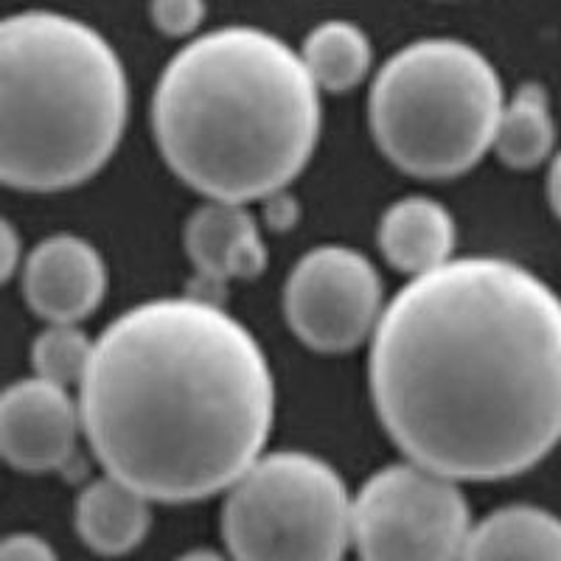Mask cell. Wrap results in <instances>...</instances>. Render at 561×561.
<instances>
[{
  "instance_id": "cell-1",
  "label": "cell",
  "mask_w": 561,
  "mask_h": 561,
  "mask_svg": "<svg viewBox=\"0 0 561 561\" xmlns=\"http://www.w3.org/2000/svg\"><path fill=\"white\" fill-rule=\"evenodd\" d=\"M368 382L413 463L458 483L528 472L561 440V298L508 259H453L385 304Z\"/></svg>"
},
{
  "instance_id": "cell-2",
  "label": "cell",
  "mask_w": 561,
  "mask_h": 561,
  "mask_svg": "<svg viewBox=\"0 0 561 561\" xmlns=\"http://www.w3.org/2000/svg\"><path fill=\"white\" fill-rule=\"evenodd\" d=\"M79 410L104 474L152 503H194L262 458L275 382L233 314L203 295L154 298L99 334Z\"/></svg>"
},
{
  "instance_id": "cell-3",
  "label": "cell",
  "mask_w": 561,
  "mask_h": 561,
  "mask_svg": "<svg viewBox=\"0 0 561 561\" xmlns=\"http://www.w3.org/2000/svg\"><path fill=\"white\" fill-rule=\"evenodd\" d=\"M154 144L194 192L248 205L304 172L320 135V88L300 51L255 26L183 45L152 99Z\"/></svg>"
},
{
  "instance_id": "cell-4",
  "label": "cell",
  "mask_w": 561,
  "mask_h": 561,
  "mask_svg": "<svg viewBox=\"0 0 561 561\" xmlns=\"http://www.w3.org/2000/svg\"><path fill=\"white\" fill-rule=\"evenodd\" d=\"M129 88L113 45L48 9L0 26V178L26 194L77 188L113 158Z\"/></svg>"
},
{
  "instance_id": "cell-5",
  "label": "cell",
  "mask_w": 561,
  "mask_h": 561,
  "mask_svg": "<svg viewBox=\"0 0 561 561\" xmlns=\"http://www.w3.org/2000/svg\"><path fill=\"white\" fill-rule=\"evenodd\" d=\"M505 107L497 68L463 39L404 45L374 77L368 122L379 152L421 180L458 178L494 149Z\"/></svg>"
},
{
  "instance_id": "cell-6",
  "label": "cell",
  "mask_w": 561,
  "mask_h": 561,
  "mask_svg": "<svg viewBox=\"0 0 561 561\" xmlns=\"http://www.w3.org/2000/svg\"><path fill=\"white\" fill-rule=\"evenodd\" d=\"M351 528L345 480L309 453L262 455L230 485L222 508L233 561H343Z\"/></svg>"
},
{
  "instance_id": "cell-7",
  "label": "cell",
  "mask_w": 561,
  "mask_h": 561,
  "mask_svg": "<svg viewBox=\"0 0 561 561\" xmlns=\"http://www.w3.org/2000/svg\"><path fill=\"white\" fill-rule=\"evenodd\" d=\"M469 534L458 480L413 460L374 472L354 497L351 545L359 561H460Z\"/></svg>"
},
{
  "instance_id": "cell-8",
  "label": "cell",
  "mask_w": 561,
  "mask_h": 561,
  "mask_svg": "<svg viewBox=\"0 0 561 561\" xmlns=\"http://www.w3.org/2000/svg\"><path fill=\"white\" fill-rule=\"evenodd\" d=\"M385 312L382 280L368 255L323 244L300 255L284 284V314L307 348L345 354L374 337Z\"/></svg>"
},
{
  "instance_id": "cell-9",
  "label": "cell",
  "mask_w": 561,
  "mask_h": 561,
  "mask_svg": "<svg viewBox=\"0 0 561 561\" xmlns=\"http://www.w3.org/2000/svg\"><path fill=\"white\" fill-rule=\"evenodd\" d=\"M84 433L82 410L68 388L32 377L9 385L0 399V453L20 472L62 469Z\"/></svg>"
},
{
  "instance_id": "cell-10",
  "label": "cell",
  "mask_w": 561,
  "mask_h": 561,
  "mask_svg": "<svg viewBox=\"0 0 561 561\" xmlns=\"http://www.w3.org/2000/svg\"><path fill=\"white\" fill-rule=\"evenodd\" d=\"M23 295L45 323H79L107 293V267L88 239L57 233L39 242L23 262Z\"/></svg>"
},
{
  "instance_id": "cell-11",
  "label": "cell",
  "mask_w": 561,
  "mask_h": 561,
  "mask_svg": "<svg viewBox=\"0 0 561 561\" xmlns=\"http://www.w3.org/2000/svg\"><path fill=\"white\" fill-rule=\"evenodd\" d=\"M183 244L199 278L210 284L255 278L267 267L259 225L239 203L208 199L199 205L185 222Z\"/></svg>"
},
{
  "instance_id": "cell-12",
  "label": "cell",
  "mask_w": 561,
  "mask_h": 561,
  "mask_svg": "<svg viewBox=\"0 0 561 561\" xmlns=\"http://www.w3.org/2000/svg\"><path fill=\"white\" fill-rule=\"evenodd\" d=\"M455 219L433 197L396 199L379 219L377 242L390 267L419 278L453 262Z\"/></svg>"
},
{
  "instance_id": "cell-13",
  "label": "cell",
  "mask_w": 561,
  "mask_h": 561,
  "mask_svg": "<svg viewBox=\"0 0 561 561\" xmlns=\"http://www.w3.org/2000/svg\"><path fill=\"white\" fill-rule=\"evenodd\" d=\"M152 500L122 480L104 478L84 485L77 497V534L99 556H124L144 542L152 525Z\"/></svg>"
},
{
  "instance_id": "cell-14",
  "label": "cell",
  "mask_w": 561,
  "mask_h": 561,
  "mask_svg": "<svg viewBox=\"0 0 561 561\" xmlns=\"http://www.w3.org/2000/svg\"><path fill=\"white\" fill-rule=\"evenodd\" d=\"M460 561H561V517L539 505H505L472 525Z\"/></svg>"
},
{
  "instance_id": "cell-15",
  "label": "cell",
  "mask_w": 561,
  "mask_h": 561,
  "mask_svg": "<svg viewBox=\"0 0 561 561\" xmlns=\"http://www.w3.org/2000/svg\"><path fill=\"white\" fill-rule=\"evenodd\" d=\"M556 122L550 113L548 90L542 84L528 82L505 102L500 115L497 135H494V152L508 169L542 167L553 154Z\"/></svg>"
},
{
  "instance_id": "cell-16",
  "label": "cell",
  "mask_w": 561,
  "mask_h": 561,
  "mask_svg": "<svg viewBox=\"0 0 561 561\" xmlns=\"http://www.w3.org/2000/svg\"><path fill=\"white\" fill-rule=\"evenodd\" d=\"M300 59L320 90L345 93L368 77L374 48H370L368 34L357 23L323 20L300 45Z\"/></svg>"
},
{
  "instance_id": "cell-17",
  "label": "cell",
  "mask_w": 561,
  "mask_h": 561,
  "mask_svg": "<svg viewBox=\"0 0 561 561\" xmlns=\"http://www.w3.org/2000/svg\"><path fill=\"white\" fill-rule=\"evenodd\" d=\"M93 345L96 340H90L79 323H48L32 345L34 377L59 388L82 385L93 359Z\"/></svg>"
},
{
  "instance_id": "cell-18",
  "label": "cell",
  "mask_w": 561,
  "mask_h": 561,
  "mask_svg": "<svg viewBox=\"0 0 561 561\" xmlns=\"http://www.w3.org/2000/svg\"><path fill=\"white\" fill-rule=\"evenodd\" d=\"M149 14L158 32L167 37H188L205 20V0H152Z\"/></svg>"
},
{
  "instance_id": "cell-19",
  "label": "cell",
  "mask_w": 561,
  "mask_h": 561,
  "mask_svg": "<svg viewBox=\"0 0 561 561\" xmlns=\"http://www.w3.org/2000/svg\"><path fill=\"white\" fill-rule=\"evenodd\" d=\"M0 561H59L43 536L12 534L0 545Z\"/></svg>"
},
{
  "instance_id": "cell-20",
  "label": "cell",
  "mask_w": 561,
  "mask_h": 561,
  "mask_svg": "<svg viewBox=\"0 0 561 561\" xmlns=\"http://www.w3.org/2000/svg\"><path fill=\"white\" fill-rule=\"evenodd\" d=\"M23 267V242H20L18 230L12 222L0 225V275L3 280L12 278Z\"/></svg>"
},
{
  "instance_id": "cell-21",
  "label": "cell",
  "mask_w": 561,
  "mask_h": 561,
  "mask_svg": "<svg viewBox=\"0 0 561 561\" xmlns=\"http://www.w3.org/2000/svg\"><path fill=\"white\" fill-rule=\"evenodd\" d=\"M548 199H550V208H553V214L561 219V149L553 154V160H550Z\"/></svg>"
},
{
  "instance_id": "cell-22",
  "label": "cell",
  "mask_w": 561,
  "mask_h": 561,
  "mask_svg": "<svg viewBox=\"0 0 561 561\" xmlns=\"http://www.w3.org/2000/svg\"><path fill=\"white\" fill-rule=\"evenodd\" d=\"M178 561H233V559H225V556L217 553V550L199 548V550H188V553L180 556Z\"/></svg>"
}]
</instances>
